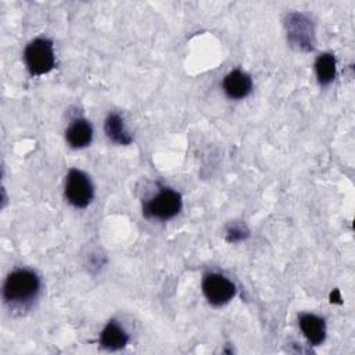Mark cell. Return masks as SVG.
Returning a JSON list of instances; mask_svg holds the SVG:
<instances>
[{
	"label": "cell",
	"mask_w": 355,
	"mask_h": 355,
	"mask_svg": "<svg viewBox=\"0 0 355 355\" xmlns=\"http://www.w3.org/2000/svg\"><path fill=\"white\" fill-rule=\"evenodd\" d=\"M202 293L212 305H223L234 297L236 287L227 277L209 273L202 280Z\"/></svg>",
	"instance_id": "obj_5"
},
{
	"label": "cell",
	"mask_w": 355,
	"mask_h": 355,
	"mask_svg": "<svg viewBox=\"0 0 355 355\" xmlns=\"http://www.w3.org/2000/svg\"><path fill=\"white\" fill-rule=\"evenodd\" d=\"M251 89V78L239 69L229 72L223 79V90L230 98H244L250 94Z\"/></svg>",
	"instance_id": "obj_6"
},
{
	"label": "cell",
	"mask_w": 355,
	"mask_h": 355,
	"mask_svg": "<svg viewBox=\"0 0 355 355\" xmlns=\"http://www.w3.org/2000/svg\"><path fill=\"white\" fill-rule=\"evenodd\" d=\"M94 196L93 184L86 173L79 169H71L65 183V197L76 208L87 207Z\"/></svg>",
	"instance_id": "obj_3"
},
{
	"label": "cell",
	"mask_w": 355,
	"mask_h": 355,
	"mask_svg": "<svg viewBox=\"0 0 355 355\" xmlns=\"http://www.w3.org/2000/svg\"><path fill=\"white\" fill-rule=\"evenodd\" d=\"M128 340H129V336L115 320L108 322V324L104 327V330L100 334L101 345L110 351H116L123 348L128 344Z\"/></svg>",
	"instance_id": "obj_9"
},
{
	"label": "cell",
	"mask_w": 355,
	"mask_h": 355,
	"mask_svg": "<svg viewBox=\"0 0 355 355\" xmlns=\"http://www.w3.org/2000/svg\"><path fill=\"white\" fill-rule=\"evenodd\" d=\"M24 58L32 75L40 76L50 72L55 64L53 43L47 39H35L26 46Z\"/></svg>",
	"instance_id": "obj_2"
},
{
	"label": "cell",
	"mask_w": 355,
	"mask_h": 355,
	"mask_svg": "<svg viewBox=\"0 0 355 355\" xmlns=\"http://www.w3.org/2000/svg\"><path fill=\"white\" fill-rule=\"evenodd\" d=\"M67 141L73 148H82L90 144L93 137L92 125L86 119H76L73 123L67 129L65 133Z\"/></svg>",
	"instance_id": "obj_8"
},
{
	"label": "cell",
	"mask_w": 355,
	"mask_h": 355,
	"mask_svg": "<svg viewBox=\"0 0 355 355\" xmlns=\"http://www.w3.org/2000/svg\"><path fill=\"white\" fill-rule=\"evenodd\" d=\"M315 69L318 75V80L322 85H327L334 79L336 75V60L331 54L323 53L318 57L315 62Z\"/></svg>",
	"instance_id": "obj_11"
},
{
	"label": "cell",
	"mask_w": 355,
	"mask_h": 355,
	"mask_svg": "<svg viewBox=\"0 0 355 355\" xmlns=\"http://www.w3.org/2000/svg\"><path fill=\"white\" fill-rule=\"evenodd\" d=\"M180 208H182L180 194L171 189H164L146 204L144 211H146V215L151 218L166 220L178 215Z\"/></svg>",
	"instance_id": "obj_4"
},
{
	"label": "cell",
	"mask_w": 355,
	"mask_h": 355,
	"mask_svg": "<svg viewBox=\"0 0 355 355\" xmlns=\"http://www.w3.org/2000/svg\"><path fill=\"white\" fill-rule=\"evenodd\" d=\"M40 283L36 273L26 269H18L8 275L3 286V295L7 302L21 304L32 300L39 291Z\"/></svg>",
	"instance_id": "obj_1"
},
{
	"label": "cell",
	"mask_w": 355,
	"mask_h": 355,
	"mask_svg": "<svg viewBox=\"0 0 355 355\" xmlns=\"http://www.w3.org/2000/svg\"><path fill=\"white\" fill-rule=\"evenodd\" d=\"M107 136L118 144H129L132 141L130 133L126 130L122 118L118 114H111L105 119L104 125Z\"/></svg>",
	"instance_id": "obj_10"
},
{
	"label": "cell",
	"mask_w": 355,
	"mask_h": 355,
	"mask_svg": "<svg viewBox=\"0 0 355 355\" xmlns=\"http://www.w3.org/2000/svg\"><path fill=\"white\" fill-rule=\"evenodd\" d=\"M300 327L301 331L304 333L305 338L313 344V345H319L320 343H323L324 337H326V326H324V320L320 319L316 315H311V313H304L300 316Z\"/></svg>",
	"instance_id": "obj_7"
}]
</instances>
